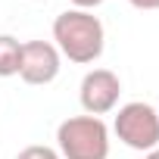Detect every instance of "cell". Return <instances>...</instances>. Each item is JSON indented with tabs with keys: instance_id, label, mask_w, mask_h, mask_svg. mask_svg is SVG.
Wrapping results in <instances>:
<instances>
[{
	"instance_id": "1",
	"label": "cell",
	"mask_w": 159,
	"mask_h": 159,
	"mask_svg": "<svg viewBox=\"0 0 159 159\" xmlns=\"http://www.w3.org/2000/svg\"><path fill=\"white\" fill-rule=\"evenodd\" d=\"M103 22L88 13V10H66L53 19V44L59 50V56H66L69 62L88 66L97 62L103 53Z\"/></svg>"
},
{
	"instance_id": "2",
	"label": "cell",
	"mask_w": 159,
	"mask_h": 159,
	"mask_svg": "<svg viewBox=\"0 0 159 159\" xmlns=\"http://www.w3.org/2000/svg\"><path fill=\"white\" fill-rule=\"evenodd\" d=\"M62 159H109V128L100 116H69L56 128Z\"/></svg>"
},
{
	"instance_id": "3",
	"label": "cell",
	"mask_w": 159,
	"mask_h": 159,
	"mask_svg": "<svg viewBox=\"0 0 159 159\" xmlns=\"http://www.w3.org/2000/svg\"><path fill=\"white\" fill-rule=\"evenodd\" d=\"M112 131L125 147H131L137 153H150L159 147V112L143 100L125 103L116 112Z\"/></svg>"
},
{
	"instance_id": "4",
	"label": "cell",
	"mask_w": 159,
	"mask_h": 159,
	"mask_svg": "<svg viewBox=\"0 0 159 159\" xmlns=\"http://www.w3.org/2000/svg\"><path fill=\"white\" fill-rule=\"evenodd\" d=\"M122 97V81L119 75L109 69H91L81 78V88H78V100H81V109L88 116H106L119 106Z\"/></svg>"
},
{
	"instance_id": "5",
	"label": "cell",
	"mask_w": 159,
	"mask_h": 159,
	"mask_svg": "<svg viewBox=\"0 0 159 159\" xmlns=\"http://www.w3.org/2000/svg\"><path fill=\"white\" fill-rule=\"evenodd\" d=\"M62 69V56L56 44L50 41H25L22 44V62H19V78L25 84H50Z\"/></svg>"
},
{
	"instance_id": "6",
	"label": "cell",
	"mask_w": 159,
	"mask_h": 159,
	"mask_svg": "<svg viewBox=\"0 0 159 159\" xmlns=\"http://www.w3.org/2000/svg\"><path fill=\"white\" fill-rule=\"evenodd\" d=\"M19 62H22V44L13 34H0V78L19 75Z\"/></svg>"
},
{
	"instance_id": "7",
	"label": "cell",
	"mask_w": 159,
	"mask_h": 159,
	"mask_svg": "<svg viewBox=\"0 0 159 159\" xmlns=\"http://www.w3.org/2000/svg\"><path fill=\"white\" fill-rule=\"evenodd\" d=\"M16 159H62L53 147H41V143H34V147H25Z\"/></svg>"
},
{
	"instance_id": "8",
	"label": "cell",
	"mask_w": 159,
	"mask_h": 159,
	"mask_svg": "<svg viewBox=\"0 0 159 159\" xmlns=\"http://www.w3.org/2000/svg\"><path fill=\"white\" fill-rule=\"evenodd\" d=\"M69 3H72V10H94V7H100L103 3V0H69Z\"/></svg>"
},
{
	"instance_id": "9",
	"label": "cell",
	"mask_w": 159,
	"mask_h": 159,
	"mask_svg": "<svg viewBox=\"0 0 159 159\" xmlns=\"http://www.w3.org/2000/svg\"><path fill=\"white\" fill-rule=\"evenodd\" d=\"M128 3L137 10H159V0H128Z\"/></svg>"
},
{
	"instance_id": "10",
	"label": "cell",
	"mask_w": 159,
	"mask_h": 159,
	"mask_svg": "<svg viewBox=\"0 0 159 159\" xmlns=\"http://www.w3.org/2000/svg\"><path fill=\"white\" fill-rule=\"evenodd\" d=\"M143 159H159V147H156V150H150V153H147Z\"/></svg>"
}]
</instances>
